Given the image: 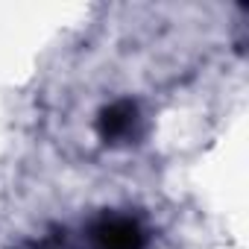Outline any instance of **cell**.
I'll return each instance as SVG.
<instances>
[{
  "label": "cell",
  "instance_id": "6da1fadb",
  "mask_svg": "<svg viewBox=\"0 0 249 249\" xmlns=\"http://www.w3.org/2000/svg\"><path fill=\"white\" fill-rule=\"evenodd\" d=\"M94 249H144L147 231L132 217H100L91 226Z\"/></svg>",
  "mask_w": 249,
  "mask_h": 249
},
{
  "label": "cell",
  "instance_id": "7a4b0ae2",
  "mask_svg": "<svg viewBox=\"0 0 249 249\" xmlns=\"http://www.w3.org/2000/svg\"><path fill=\"white\" fill-rule=\"evenodd\" d=\"M138 123V106L132 100H117L106 106L97 117V132L106 144H114L120 138H129Z\"/></svg>",
  "mask_w": 249,
  "mask_h": 249
}]
</instances>
